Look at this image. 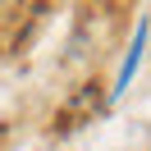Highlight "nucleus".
I'll return each instance as SVG.
<instances>
[{"label": "nucleus", "mask_w": 151, "mask_h": 151, "mask_svg": "<svg viewBox=\"0 0 151 151\" xmlns=\"http://www.w3.org/2000/svg\"><path fill=\"white\" fill-rule=\"evenodd\" d=\"M142 50H147V23H137V32H133V46H128V55H124V64H119V78H114V96L133 83V73H137V64H142Z\"/></svg>", "instance_id": "obj_1"}]
</instances>
